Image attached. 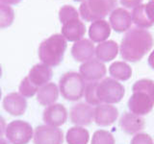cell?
Returning a JSON list of instances; mask_svg holds the SVG:
<instances>
[{"label":"cell","mask_w":154,"mask_h":144,"mask_svg":"<svg viewBox=\"0 0 154 144\" xmlns=\"http://www.w3.org/2000/svg\"><path fill=\"white\" fill-rule=\"evenodd\" d=\"M153 44V37L146 29L130 28L120 42V56L126 62H139L151 50Z\"/></svg>","instance_id":"cell-1"},{"label":"cell","mask_w":154,"mask_h":144,"mask_svg":"<svg viewBox=\"0 0 154 144\" xmlns=\"http://www.w3.org/2000/svg\"><path fill=\"white\" fill-rule=\"evenodd\" d=\"M132 92L127 102L130 112L140 116L151 112L154 108V81L150 79L138 80L132 86Z\"/></svg>","instance_id":"cell-2"},{"label":"cell","mask_w":154,"mask_h":144,"mask_svg":"<svg viewBox=\"0 0 154 144\" xmlns=\"http://www.w3.org/2000/svg\"><path fill=\"white\" fill-rule=\"evenodd\" d=\"M67 43L61 34H54L45 38L38 46V58L42 64L50 67L59 65L64 59Z\"/></svg>","instance_id":"cell-3"},{"label":"cell","mask_w":154,"mask_h":144,"mask_svg":"<svg viewBox=\"0 0 154 144\" xmlns=\"http://www.w3.org/2000/svg\"><path fill=\"white\" fill-rule=\"evenodd\" d=\"M53 77V71L50 66L45 64H37L29 71L28 76L24 78L19 85V93L25 98L35 95L40 88L48 84Z\"/></svg>","instance_id":"cell-4"},{"label":"cell","mask_w":154,"mask_h":144,"mask_svg":"<svg viewBox=\"0 0 154 144\" xmlns=\"http://www.w3.org/2000/svg\"><path fill=\"white\" fill-rule=\"evenodd\" d=\"M118 6V0H84L79 7V14L85 21L105 18Z\"/></svg>","instance_id":"cell-5"},{"label":"cell","mask_w":154,"mask_h":144,"mask_svg":"<svg viewBox=\"0 0 154 144\" xmlns=\"http://www.w3.org/2000/svg\"><path fill=\"white\" fill-rule=\"evenodd\" d=\"M59 91L66 100L78 101L84 96L86 82L77 72H66L59 80Z\"/></svg>","instance_id":"cell-6"},{"label":"cell","mask_w":154,"mask_h":144,"mask_svg":"<svg viewBox=\"0 0 154 144\" xmlns=\"http://www.w3.org/2000/svg\"><path fill=\"white\" fill-rule=\"evenodd\" d=\"M124 94L122 84L113 78L106 77L97 83V96L101 104H117L122 100Z\"/></svg>","instance_id":"cell-7"},{"label":"cell","mask_w":154,"mask_h":144,"mask_svg":"<svg viewBox=\"0 0 154 144\" xmlns=\"http://www.w3.org/2000/svg\"><path fill=\"white\" fill-rule=\"evenodd\" d=\"M5 134L11 144H28L34 136V132L28 122L14 120L7 125Z\"/></svg>","instance_id":"cell-8"},{"label":"cell","mask_w":154,"mask_h":144,"mask_svg":"<svg viewBox=\"0 0 154 144\" xmlns=\"http://www.w3.org/2000/svg\"><path fill=\"white\" fill-rule=\"evenodd\" d=\"M33 140L34 144H63L64 134L58 127L41 125L35 129Z\"/></svg>","instance_id":"cell-9"},{"label":"cell","mask_w":154,"mask_h":144,"mask_svg":"<svg viewBox=\"0 0 154 144\" xmlns=\"http://www.w3.org/2000/svg\"><path fill=\"white\" fill-rule=\"evenodd\" d=\"M106 66L97 59H91L83 62L79 67V74L85 82H98L106 75Z\"/></svg>","instance_id":"cell-10"},{"label":"cell","mask_w":154,"mask_h":144,"mask_svg":"<svg viewBox=\"0 0 154 144\" xmlns=\"http://www.w3.org/2000/svg\"><path fill=\"white\" fill-rule=\"evenodd\" d=\"M94 108L88 103H78L70 109V121L77 126H89L94 121Z\"/></svg>","instance_id":"cell-11"},{"label":"cell","mask_w":154,"mask_h":144,"mask_svg":"<svg viewBox=\"0 0 154 144\" xmlns=\"http://www.w3.org/2000/svg\"><path fill=\"white\" fill-rule=\"evenodd\" d=\"M119 117V110L111 104H100L94 108V121L100 127H108Z\"/></svg>","instance_id":"cell-12"},{"label":"cell","mask_w":154,"mask_h":144,"mask_svg":"<svg viewBox=\"0 0 154 144\" xmlns=\"http://www.w3.org/2000/svg\"><path fill=\"white\" fill-rule=\"evenodd\" d=\"M42 119L46 125L52 127H60L67 119V110L62 104H52L43 110Z\"/></svg>","instance_id":"cell-13"},{"label":"cell","mask_w":154,"mask_h":144,"mask_svg":"<svg viewBox=\"0 0 154 144\" xmlns=\"http://www.w3.org/2000/svg\"><path fill=\"white\" fill-rule=\"evenodd\" d=\"M119 126L127 134H136L146 127V120L131 112H124L119 118Z\"/></svg>","instance_id":"cell-14"},{"label":"cell","mask_w":154,"mask_h":144,"mask_svg":"<svg viewBox=\"0 0 154 144\" xmlns=\"http://www.w3.org/2000/svg\"><path fill=\"white\" fill-rule=\"evenodd\" d=\"M3 108L7 112L14 116L22 115L27 109L26 98L20 93L12 92L5 96L3 99Z\"/></svg>","instance_id":"cell-15"},{"label":"cell","mask_w":154,"mask_h":144,"mask_svg":"<svg viewBox=\"0 0 154 144\" xmlns=\"http://www.w3.org/2000/svg\"><path fill=\"white\" fill-rule=\"evenodd\" d=\"M110 25L116 32L122 33L128 31L132 24L131 13L123 8H116L110 14Z\"/></svg>","instance_id":"cell-16"},{"label":"cell","mask_w":154,"mask_h":144,"mask_svg":"<svg viewBox=\"0 0 154 144\" xmlns=\"http://www.w3.org/2000/svg\"><path fill=\"white\" fill-rule=\"evenodd\" d=\"M61 35L67 41H78L86 33V26L79 18H74L62 24Z\"/></svg>","instance_id":"cell-17"},{"label":"cell","mask_w":154,"mask_h":144,"mask_svg":"<svg viewBox=\"0 0 154 144\" xmlns=\"http://www.w3.org/2000/svg\"><path fill=\"white\" fill-rule=\"evenodd\" d=\"M70 52L75 61L85 62L93 59L95 54V47L91 40L88 38H82L72 45Z\"/></svg>","instance_id":"cell-18"},{"label":"cell","mask_w":154,"mask_h":144,"mask_svg":"<svg viewBox=\"0 0 154 144\" xmlns=\"http://www.w3.org/2000/svg\"><path fill=\"white\" fill-rule=\"evenodd\" d=\"M119 51V44L114 40H106L100 42L95 47V56L96 59L102 62H107L114 60L118 56Z\"/></svg>","instance_id":"cell-19"},{"label":"cell","mask_w":154,"mask_h":144,"mask_svg":"<svg viewBox=\"0 0 154 144\" xmlns=\"http://www.w3.org/2000/svg\"><path fill=\"white\" fill-rule=\"evenodd\" d=\"M111 26L110 24L104 20H95L91 24L89 29V37L93 42H103L110 37Z\"/></svg>","instance_id":"cell-20"},{"label":"cell","mask_w":154,"mask_h":144,"mask_svg":"<svg viewBox=\"0 0 154 144\" xmlns=\"http://www.w3.org/2000/svg\"><path fill=\"white\" fill-rule=\"evenodd\" d=\"M59 97V88L54 83H48L38 88L37 92L38 102L42 106H50L55 104Z\"/></svg>","instance_id":"cell-21"},{"label":"cell","mask_w":154,"mask_h":144,"mask_svg":"<svg viewBox=\"0 0 154 144\" xmlns=\"http://www.w3.org/2000/svg\"><path fill=\"white\" fill-rule=\"evenodd\" d=\"M109 73L117 81H127L132 76V68L125 62H114L109 67Z\"/></svg>","instance_id":"cell-22"},{"label":"cell","mask_w":154,"mask_h":144,"mask_svg":"<svg viewBox=\"0 0 154 144\" xmlns=\"http://www.w3.org/2000/svg\"><path fill=\"white\" fill-rule=\"evenodd\" d=\"M66 140L67 144H88L90 140L89 131L81 126L71 127L66 132Z\"/></svg>","instance_id":"cell-23"},{"label":"cell","mask_w":154,"mask_h":144,"mask_svg":"<svg viewBox=\"0 0 154 144\" xmlns=\"http://www.w3.org/2000/svg\"><path fill=\"white\" fill-rule=\"evenodd\" d=\"M132 22L139 28L146 29L153 25V23L149 20V18L146 14V9H144V4H141L133 9L131 13Z\"/></svg>","instance_id":"cell-24"},{"label":"cell","mask_w":154,"mask_h":144,"mask_svg":"<svg viewBox=\"0 0 154 144\" xmlns=\"http://www.w3.org/2000/svg\"><path fill=\"white\" fill-rule=\"evenodd\" d=\"M14 19V12L11 6L0 3V29L10 27Z\"/></svg>","instance_id":"cell-25"},{"label":"cell","mask_w":154,"mask_h":144,"mask_svg":"<svg viewBox=\"0 0 154 144\" xmlns=\"http://www.w3.org/2000/svg\"><path fill=\"white\" fill-rule=\"evenodd\" d=\"M97 83L98 82H90L86 84L84 96L86 102L91 106H97L101 104L97 96Z\"/></svg>","instance_id":"cell-26"},{"label":"cell","mask_w":154,"mask_h":144,"mask_svg":"<svg viewBox=\"0 0 154 144\" xmlns=\"http://www.w3.org/2000/svg\"><path fill=\"white\" fill-rule=\"evenodd\" d=\"M91 144H116L115 137L109 131L97 130L91 137Z\"/></svg>","instance_id":"cell-27"},{"label":"cell","mask_w":154,"mask_h":144,"mask_svg":"<svg viewBox=\"0 0 154 144\" xmlns=\"http://www.w3.org/2000/svg\"><path fill=\"white\" fill-rule=\"evenodd\" d=\"M74 18H79V13L74 7L70 6V5H65L60 9L59 19L62 24Z\"/></svg>","instance_id":"cell-28"},{"label":"cell","mask_w":154,"mask_h":144,"mask_svg":"<svg viewBox=\"0 0 154 144\" xmlns=\"http://www.w3.org/2000/svg\"><path fill=\"white\" fill-rule=\"evenodd\" d=\"M130 144H154L151 136L146 133H138L134 134Z\"/></svg>","instance_id":"cell-29"},{"label":"cell","mask_w":154,"mask_h":144,"mask_svg":"<svg viewBox=\"0 0 154 144\" xmlns=\"http://www.w3.org/2000/svg\"><path fill=\"white\" fill-rule=\"evenodd\" d=\"M144 9H146L149 20L154 24V0H151L148 3L144 4Z\"/></svg>","instance_id":"cell-30"},{"label":"cell","mask_w":154,"mask_h":144,"mask_svg":"<svg viewBox=\"0 0 154 144\" xmlns=\"http://www.w3.org/2000/svg\"><path fill=\"white\" fill-rule=\"evenodd\" d=\"M143 0H120L122 6L128 9H134L136 8L139 5H141Z\"/></svg>","instance_id":"cell-31"},{"label":"cell","mask_w":154,"mask_h":144,"mask_svg":"<svg viewBox=\"0 0 154 144\" xmlns=\"http://www.w3.org/2000/svg\"><path fill=\"white\" fill-rule=\"evenodd\" d=\"M6 121H5V119L0 115V137L3 136V134L6 131Z\"/></svg>","instance_id":"cell-32"},{"label":"cell","mask_w":154,"mask_h":144,"mask_svg":"<svg viewBox=\"0 0 154 144\" xmlns=\"http://www.w3.org/2000/svg\"><path fill=\"white\" fill-rule=\"evenodd\" d=\"M21 0H0V3L5 4V5H17L18 3H20Z\"/></svg>","instance_id":"cell-33"},{"label":"cell","mask_w":154,"mask_h":144,"mask_svg":"<svg viewBox=\"0 0 154 144\" xmlns=\"http://www.w3.org/2000/svg\"><path fill=\"white\" fill-rule=\"evenodd\" d=\"M148 64L150 65L152 69H154V50L150 53V55L148 57Z\"/></svg>","instance_id":"cell-34"},{"label":"cell","mask_w":154,"mask_h":144,"mask_svg":"<svg viewBox=\"0 0 154 144\" xmlns=\"http://www.w3.org/2000/svg\"><path fill=\"white\" fill-rule=\"evenodd\" d=\"M0 144H9L5 139H3V138H1L0 137Z\"/></svg>","instance_id":"cell-35"},{"label":"cell","mask_w":154,"mask_h":144,"mask_svg":"<svg viewBox=\"0 0 154 144\" xmlns=\"http://www.w3.org/2000/svg\"><path fill=\"white\" fill-rule=\"evenodd\" d=\"M1 76H2V67L0 65V78H1Z\"/></svg>","instance_id":"cell-36"},{"label":"cell","mask_w":154,"mask_h":144,"mask_svg":"<svg viewBox=\"0 0 154 144\" xmlns=\"http://www.w3.org/2000/svg\"><path fill=\"white\" fill-rule=\"evenodd\" d=\"M1 97H2V92H1V89H0V100H1Z\"/></svg>","instance_id":"cell-37"},{"label":"cell","mask_w":154,"mask_h":144,"mask_svg":"<svg viewBox=\"0 0 154 144\" xmlns=\"http://www.w3.org/2000/svg\"><path fill=\"white\" fill-rule=\"evenodd\" d=\"M74 1H78L79 2V1H84V0H74Z\"/></svg>","instance_id":"cell-38"}]
</instances>
